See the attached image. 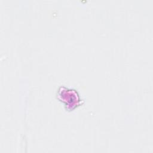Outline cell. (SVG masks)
<instances>
[{
	"instance_id": "1",
	"label": "cell",
	"mask_w": 153,
	"mask_h": 153,
	"mask_svg": "<svg viewBox=\"0 0 153 153\" xmlns=\"http://www.w3.org/2000/svg\"><path fill=\"white\" fill-rule=\"evenodd\" d=\"M56 98L64 104L65 109L68 111H72L84 103L76 90L63 85L58 88Z\"/></svg>"
}]
</instances>
